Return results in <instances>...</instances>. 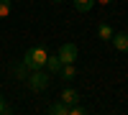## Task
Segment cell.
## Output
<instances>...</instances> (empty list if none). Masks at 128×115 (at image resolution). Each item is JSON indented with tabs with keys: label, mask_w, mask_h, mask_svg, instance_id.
<instances>
[{
	"label": "cell",
	"mask_w": 128,
	"mask_h": 115,
	"mask_svg": "<svg viewBox=\"0 0 128 115\" xmlns=\"http://www.w3.org/2000/svg\"><path fill=\"white\" fill-rule=\"evenodd\" d=\"M46 59H49V51L44 46H34V49H28L23 54V64L34 72V69H44L46 67Z\"/></svg>",
	"instance_id": "cell-1"
},
{
	"label": "cell",
	"mask_w": 128,
	"mask_h": 115,
	"mask_svg": "<svg viewBox=\"0 0 128 115\" xmlns=\"http://www.w3.org/2000/svg\"><path fill=\"white\" fill-rule=\"evenodd\" d=\"M49 82H51V74H49L46 69H34V72H28L26 85L34 90V92H44L49 87Z\"/></svg>",
	"instance_id": "cell-2"
},
{
	"label": "cell",
	"mask_w": 128,
	"mask_h": 115,
	"mask_svg": "<svg viewBox=\"0 0 128 115\" xmlns=\"http://www.w3.org/2000/svg\"><path fill=\"white\" fill-rule=\"evenodd\" d=\"M77 56H80L77 44H62V46H59V59H62V64H74Z\"/></svg>",
	"instance_id": "cell-3"
},
{
	"label": "cell",
	"mask_w": 128,
	"mask_h": 115,
	"mask_svg": "<svg viewBox=\"0 0 128 115\" xmlns=\"http://www.w3.org/2000/svg\"><path fill=\"white\" fill-rule=\"evenodd\" d=\"M110 41H113V46L118 51H128V31H115Z\"/></svg>",
	"instance_id": "cell-4"
},
{
	"label": "cell",
	"mask_w": 128,
	"mask_h": 115,
	"mask_svg": "<svg viewBox=\"0 0 128 115\" xmlns=\"http://www.w3.org/2000/svg\"><path fill=\"white\" fill-rule=\"evenodd\" d=\"M59 100H62V102H67V105H74V102H80V100H82V95H80L74 87H67V90H62Z\"/></svg>",
	"instance_id": "cell-5"
},
{
	"label": "cell",
	"mask_w": 128,
	"mask_h": 115,
	"mask_svg": "<svg viewBox=\"0 0 128 115\" xmlns=\"http://www.w3.org/2000/svg\"><path fill=\"white\" fill-rule=\"evenodd\" d=\"M44 69L49 72V74H59V72H62V59H59V54H54V56L49 54V59H46V67H44Z\"/></svg>",
	"instance_id": "cell-6"
},
{
	"label": "cell",
	"mask_w": 128,
	"mask_h": 115,
	"mask_svg": "<svg viewBox=\"0 0 128 115\" xmlns=\"http://www.w3.org/2000/svg\"><path fill=\"white\" fill-rule=\"evenodd\" d=\"M59 74H62L64 82H72V79H77V67H74V64H62Z\"/></svg>",
	"instance_id": "cell-7"
},
{
	"label": "cell",
	"mask_w": 128,
	"mask_h": 115,
	"mask_svg": "<svg viewBox=\"0 0 128 115\" xmlns=\"http://www.w3.org/2000/svg\"><path fill=\"white\" fill-rule=\"evenodd\" d=\"M49 113L51 115H69V105H67V102H54V105H49Z\"/></svg>",
	"instance_id": "cell-8"
},
{
	"label": "cell",
	"mask_w": 128,
	"mask_h": 115,
	"mask_svg": "<svg viewBox=\"0 0 128 115\" xmlns=\"http://www.w3.org/2000/svg\"><path fill=\"white\" fill-rule=\"evenodd\" d=\"M113 33H115V31H113V26H110V23H100L98 36H100L102 41H110V38H113Z\"/></svg>",
	"instance_id": "cell-9"
},
{
	"label": "cell",
	"mask_w": 128,
	"mask_h": 115,
	"mask_svg": "<svg viewBox=\"0 0 128 115\" xmlns=\"http://www.w3.org/2000/svg\"><path fill=\"white\" fill-rule=\"evenodd\" d=\"M74 3V10H80V13H90L92 5H95V0H72Z\"/></svg>",
	"instance_id": "cell-10"
},
{
	"label": "cell",
	"mask_w": 128,
	"mask_h": 115,
	"mask_svg": "<svg viewBox=\"0 0 128 115\" xmlns=\"http://www.w3.org/2000/svg\"><path fill=\"white\" fill-rule=\"evenodd\" d=\"M13 72H16V77H18V79H23V82H26V79H28V72H31V69L23 64V61H20V64H18Z\"/></svg>",
	"instance_id": "cell-11"
},
{
	"label": "cell",
	"mask_w": 128,
	"mask_h": 115,
	"mask_svg": "<svg viewBox=\"0 0 128 115\" xmlns=\"http://www.w3.org/2000/svg\"><path fill=\"white\" fill-rule=\"evenodd\" d=\"M10 8H13V3H10V0H0V20L10 15Z\"/></svg>",
	"instance_id": "cell-12"
},
{
	"label": "cell",
	"mask_w": 128,
	"mask_h": 115,
	"mask_svg": "<svg viewBox=\"0 0 128 115\" xmlns=\"http://www.w3.org/2000/svg\"><path fill=\"white\" fill-rule=\"evenodd\" d=\"M8 110H10V108L5 105V100H3V95H0V113H8Z\"/></svg>",
	"instance_id": "cell-13"
},
{
	"label": "cell",
	"mask_w": 128,
	"mask_h": 115,
	"mask_svg": "<svg viewBox=\"0 0 128 115\" xmlns=\"http://www.w3.org/2000/svg\"><path fill=\"white\" fill-rule=\"evenodd\" d=\"M95 3H100V5H110L113 0H95Z\"/></svg>",
	"instance_id": "cell-14"
},
{
	"label": "cell",
	"mask_w": 128,
	"mask_h": 115,
	"mask_svg": "<svg viewBox=\"0 0 128 115\" xmlns=\"http://www.w3.org/2000/svg\"><path fill=\"white\" fill-rule=\"evenodd\" d=\"M51 3H64V0H51Z\"/></svg>",
	"instance_id": "cell-15"
}]
</instances>
